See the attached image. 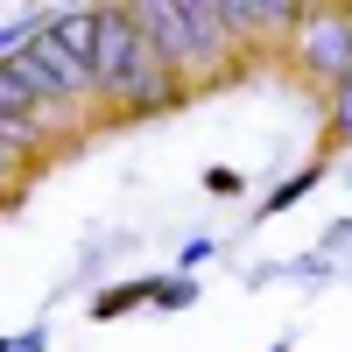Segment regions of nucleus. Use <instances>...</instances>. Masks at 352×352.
I'll list each match as a JSON object with an SVG mask.
<instances>
[{
	"label": "nucleus",
	"mask_w": 352,
	"mask_h": 352,
	"mask_svg": "<svg viewBox=\"0 0 352 352\" xmlns=\"http://www.w3.org/2000/svg\"><path fill=\"white\" fill-rule=\"evenodd\" d=\"M92 92H106L127 113H162L184 99L169 64L148 50V36L127 21V8H99V43H92Z\"/></svg>",
	"instance_id": "1"
},
{
	"label": "nucleus",
	"mask_w": 352,
	"mask_h": 352,
	"mask_svg": "<svg viewBox=\"0 0 352 352\" xmlns=\"http://www.w3.org/2000/svg\"><path fill=\"white\" fill-rule=\"evenodd\" d=\"M127 21L148 36V50L169 64V78H212L226 56H232V36H226V14L219 0H134Z\"/></svg>",
	"instance_id": "2"
},
{
	"label": "nucleus",
	"mask_w": 352,
	"mask_h": 352,
	"mask_svg": "<svg viewBox=\"0 0 352 352\" xmlns=\"http://www.w3.org/2000/svg\"><path fill=\"white\" fill-rule=\"evenodd\" d=\"M50 21V14H43ZM8 71L28 85V92H36V106L50 113V106H78V99H92V71L78 64V56H64L50 43V28H36V36H28L14 56H8Z\"/></svg>",
	"instance_id": "3"
},
{
	"label": "nucleus",
	"mask_w": 352,
	"mask_h": 352,
	"mask_svg": "<svg viewBox=\"0 0 352 352\" xmlns=\"http://www.w3.org/2000/svg\"><path fill=\"white\" fill-rule=\"evenodd\" d=\"M296 64L317 85L352 78V14H296Z\"/></svg>",
	"instance_id": "4"
},
{
	"label": "nucleus",
	"mask_w": 352,
	"mask_h": 352,
	"mask_svg": "<svg viewBox=\"0 0 352 352\" xmlns=\"http://www.w3.org/2000/svg\"><path fill=\"white\" fill-rule=\"evenodd\" d=\"M43 28H50V43L64 50V56H78V64L92 71V43H99V8H64V14H50Z\"/></svg>",
	"instance_id": "5"
},
{
	"label": "nucleus",
	"mask_w": 352,
	"mask_h": 352,
	"mask_svg": "<svg viewBox=\"0 0 352 352\" xmlns=\"http://www.w3.org/2000/svg\"><path fill=\"white\" fill-rule=\"evenodd\" d=\"M36 148H43V127L36 120H0V176H8V184L21 176V162Z\"/></svg>",
	"instance_id": "6"
},
{
	"label": "nucleus",
	"mask_w": 352,
	"mask_h": 352,
	"mask_svg": "<svg viewBox=\"0 0 352 352\" xmlns=\"http://www.w3.org/2000/svg\"><path fill=\"white\" fill-rule=\"evenodd\" d=\"M0 120H36V127H50V113L36 106V92H28L8 64H0Z\"/></svg>",
	"instance_id": "7"
},
{
	"label": "nucleus",
	"mask_w": 352,
	"mask_h": 352,
	"mask_svg": "<svg viewBox=\"0 0 352 352\" xmlns=\"http://www.w3.org/2000/svg\"><path fill=\"white\" fill-rule=\"evenodd\" d=\"M331 134H338V141H352V78H345V85H331Z\"/></svg>",
	"instance_id": "8"
}]
</instances>
